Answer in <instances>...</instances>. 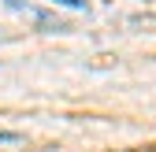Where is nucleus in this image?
<instances>
[{"mask_svg":"<svg viewBox=\"0 0 156 152\" xmlns=\"http://www.w3.org/2000/svg\"><path fill=\"white\" fill-rule=\"evenodd\" d=\"M56 4H67V8H74V11H82V8H86V0H56Z\"/></svg>","mask_w":156,"mask_h":152,"instance_id":"nucleus-1","label":"nucleus"},{"mask_svg":"<svg viewBox=\"0 0 156 152\" xmlns=\"http://www.w3.org/2000/svg\"><path fill=\"white\" fill-rule=\"evenodd\" d=\"M0 141H19V134L15 130H0Z\"/></svg>","mask_w":156,"mask_h":152,"instance_id":"nucleus-2","label":"nucleus"},{"mask_svg":"<svg viewBox=\"0 0 156 152\" xmlns=\"http://www.w3.org/2000/svg\"><path fill=\"white\" fill-rule=\"evenodd\" d=\"M8 4H15V8H23V0H8Z\"/></svg>","mask_w":156,"mask_h":152,"instance_id":"nucleus-3","label":"nucleus"},{"mask_svg":"<svg viewBox=\"0 0 156 152\" xmlns=\"http://www.w3.org/2000/svg\"><path fill=\"white\" fill-rule=\"evenodd\" d=\"M145 152H149V148H145Z\"/></svg>","mask_w":156,"mask_h":152,"instance_id":"nucleus-4","label":"nucleus"}]
</instances>
